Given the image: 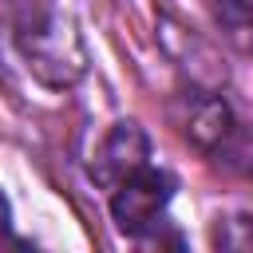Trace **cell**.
Here are the masks:
<instances>
[{
    "instance_id": "obj_1",
    "label": "cell",
    "mask_w": 253,
    "mask_h": 253,
    "mask_svg": "<svg viewBox=\"0 0 253 253\" xmlns=\"http://www.w3.org/2000/svg\"><path fill=\"white\" fill-rule=\"evenodd\" d=\"M12 40L28 71L47 87H71L87 71V51L59 0H12Z\"/></svg>"
},
{
    "instance_id": "obj_2",
    "label": "cell",
    "mask_w": 253,
    "mask_h": 253,
    "mask_svg": "<svg viewBox=\"0 0 253 253\" xmlns=\"http://www.w3.org/2000/svg\"><path fill=\"white\" fill-rule=\"evenodd\" d=\"M170 198H174V178L146 162L142 170H134L130 178H123L111 190V217L126 237L146 241L162 225V213H166Z\"/></svg>"
},
{
    "instance_id": "obj_3",
    "label": "cell",
    "mask_w": 253,
    "mask_h": 253,
    "mask_svg": "<svg viewBox=\"0 0 253 253\" xmlns=\"http://www.w3.org/2000/svg\"><path fill=\"white\" fill-rule=\"evenodd\" d=\"M146 158H150V142H146L142 126L138 123H115L91 154V178L103 190H115L123 178L142 170Z\"/></svg>"
},
{
    "instance_id": "obj_4",
    "label": "cell",
    "mask_w": 253,
    "mask_h": 253,
    "mask_svg": "<svg viewBox=\"0 0 253 253\" xmlns=\"http://www.w3.org/2000/svg\"><path fill=\"white\" fill-rule=\"evenodd\" d=\"M206 4H210L213 20L225 28V36L237 47L253 51V0H206Z\"/></svg>"
},
{
    "instance_id": "obj_5",
    "label": "cell",
    "mask_w": 253,
    "mask_h": 253,
    "mask_svg": "<svg viewBox=\"0 0 253 253\" xmlns=\"http://www.w3.org/2000/svg\"><path fill=\"white\" fill-rule=\"evenodd\" d=\"M4 245H16V237H12V217H8V202H4V194H0V249Z\"/></svg>"
}]
</instances>
